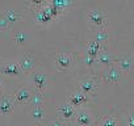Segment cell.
<instances>
[{"label":"cell","instance_id":"6da1fadb","mask_svg":"<svg viewBox=\"0 0 134 126\" xmlns=\"http://www.w3.org/2000/svg\"><path fill=\"white\" fill-rule=\"evenodd\" d=\"M75 113H76V108L72 104H70L69 101L58 104V106H57V114H58L59 119H62L64 122L74 119L75 118Z\"/></svg>","mask_w":134,"mask_h":126},{"label":"cell","instance_id":"7a4b0ae2","mask_svg":"<svg viewBox=\"0 0 134 126\" xmlns=\"http://www.w3.org/2000/svg\"><path fill=\"white\" fill-rule=\"evenodd\" d=\"M87 17H88V21L92 25H95L97 29L99 28H107V15L101 9H97V8L90 9L88 13H87Z\"/></svg>","mask_w":134,"mask_h":126},{"label":"cell","instance_id":"3957f363","mask_svg":"<svg viewBox=\"0 0 134 126\" xmlns=\"http://www.w3.org/2000/svg\"><path fill=\"white\" fill-rule=\"evenodd\" d=\"M30 78H32V82H33V84H34L37 91L43 92L47 88V85H49V75L45 71H41V70L33 71Z\"/></svg>","mask_w":134,"mask_h":126},{"label":"cell","instance_id":"277c9868","mask_svg":"<svg viewBox=\"0 0 134 126\" xmlns=\"http://www.w3.org/2000/svg\"><path fill=\"white\" fill-rule=\"evenodd\" d=\"M78 87H79V91L84 92L86 95L88 96H95L96 92H97V88H99V84L95 79L92 78H86V79H82L79 83H78Z\"/></svg>","mask_w":134,"mask_h":126},{"label":"cell","instance_id":"5b68a950","mask_svg":"<svg viewBox=\"0 0 134 126\" xmlns=\"http://www.w3.org/2000/svg\"><path fill=\"white\" fill-rule=\"evenodd\" d=\"M75 121L78 125H82V126H88V125H92L93 122V117L91 114V112L82 106V108H78L76 109V113H75Z\"/></svg>","mask_w":134,"mask_h":126},{"label":"cell","instance_id":"8992f818","mask_svg":"<svg viewBox=\"0 0 134 126\" xmlns=\"http://www.w3.org/2000/svg\"><path fill=\"white\" fill-rule=\"evenodd\" d=\"M122 76V71L120 70V67L117 65H112L109 66L105 72L103 74V79L107 82V83H117Z\"/></svg>","mask_w":134,"mask_h":126},{"label":"cell","instance_id":"52a82bcc","mask_svg":"<svg viewBox=\"0 0 134 126\" xmlns=\"http://www.w3.org/2000/svg\"><path fill=\"white\" fill-rule=\"evenodd\" d=\"M67 100H69V102H70V104H72L75 108H76V106L82 108L83 105H86V104L90 101V96H88V95H86V93H84V92H82V91H76V92H74V93L69 95Z\"/></svg>","mask_w":134,"mask_h":126},{"label":"cell","instance_id":"ba28073f","mask_svg":"<svg viewBox=\"0 0 134 126\" xmlns=\"http://www.w3.org/2000/svg\"><path fill=\"white\" fill-rule=\"evenodd\" d=\"M116 65L120 67V70H121L122 72L131 71L133 67H134V59L131 58V55L121 54L118 58H116Z\"/></svg>","mask_w":134,"mask_h":126},{"label":"cell","instance_id":"9c48e42d","mask_svg":"<svg viewBox=\"0 0 134 126\" xmlns=\"http://www.w3.org/2000/svg\"><path fill=\"white\" fill-rule=\"evenodd\" d=\"M55 65L60 71L67 70L71 65H72V56L69 53H59L55 56Z\"/></svg>","mask_w":134,"mask_h":126},{"label":"cell","instance_id":"30bf717a","mask_svg":"<svg viewBox=\"0 0 134 126\" xmlns=\"http://www.w3.org/2000/svg\"><path fill=\"white\" fill-rule=\"evenodd\" d=\"M32 95H33V93H32V91H30L29 87H20V88L15 92L13 99H15V102H16V104H26V102L30 101Z\"/></svg>","mask_w":134,"mask_h":126},{"label":"cell","instance_id":"8fae6325","mask_svg":"<svg viewBox=\"0 0 134 126\" xmlns=\"http://www.w3.org/2000/svg\"><path fill=\"white\" fill-rule=\"evenodd\" d=\"M104 49H107L105 45H103V43H100L99 41H96V39L92 38V39L88 41V43H87V46H86V54L90 55V56L97 58L99 53H100L101 50H104Z\"/></svg>","mask_w":134,"mask_h":126},{"label":"cell","instance_id":"7c38bea8","mask_svg":"<svg viewBox=\"0 0 134 126\" xmlns=\"http://www.w3.org/2000/svg\"><path fill=\"white\" fill-rule=\"evenodd\" d=\"M0 71L5 75H19L23 72L19 62H7L0 66Z\"/></svg>","mask_w":134,"mask_h":126},{"label":"cell","instance_id":"4fadbf2b","mask_svg":"<svg viewBox=\"0 0 134 126\" xmlns=\"http://www.w3.org/2000/svg\"><path fill=\"white\" fill-rule=\"evenodd\" d=\"M49 3V2H47ZM34 16H36V20L40 22V24H47V22H50L54 17H53V15H51V12H50V9H49V7H47V4L43 7V8H41V9H37L36 12H34Z\"/></svg>","mask_w":134,"mask_h":126},{"label":"cell","instance_id":"5bb4252c","mask_svg":"<svg viewBox=\"0 0 134 126\" xmlns=\"http://www.w3.org/2000/svg\"><path fill=\"white\" fill-rule=\"evenodd\" d=\"M15 99L11 96H3L0 100V113L2 114H11L15 108Z\"/></svg>","mask_w":134,"mask_h":126},{"label":"cell","instance_id":"9a60e30c","mask_svg":"<svg viewBox=\"0 0 134 126\" xmlns=\"http://www.w3.org/2000/svg\"><path fill=\"white\" fill-rule=\"evenodd\" d=\"M34 62H36L34 55L30 54V53H25V54L20 58L19 65H20V67H21V70H23V72H24V71H30V70L34 67Z\"/></svg>","mask_w":134,"mask_h":126},{"label":"cell","instance_id":"2e32d148","mask_svg":"<svg viewBox=\"0 0 134 126\" xmlns=\"http://www.w3.org/2000/svg\"><path fill=\"white\" fill-rule=\"evenodd\" d=\"M114 60H116V56H114V54H113L112 51L107 50V49L101 50V51L99 53V55H97V62H99V63H101V65H105V66H108V67L113 65V63H114Z\"/></svg>","mask_w":134,"mask_h":126},{"label":"cell","instance_id":"e0dca14e","mask_svg":"<svg viewBox=\"0 0 134 126\" xmlns=\"http://www.w3.org/2000/svg\"><path fill=\"white\" fill-rule=\"evenodd\" d=\"M3 15L11 22H13V21H17V20H20V19L24 17V11H19V9H15V8H8V9H5L3 12Z\"/></svg>","mask_w":134,"mask_h":126},{"label":"cell","instance_id":"ac0fdd59","mask_svg":"<svg viewBox=\"0 0 134 126\" xmlns=\"http://www.w3.org/2000/svg\"><path fill=\"white\" fill-rule=\"evenodd\" d=\"M108 38H109L108 28H99V29H97V32L95 33V36H93V39L99 41L100 43H103V45H105V46H107Z\"/></svg>","mask_w":134,"mask_h":126},{"label":"cell","instance_id":"d6986e66","mask_svg":"<svg viewBox=\"0 0 134 126\" xmlns=\"http://www.w3.org/2000/svg\"><path fill=\"white\" fill-rule=\"evenodd\" d=\"M43 101H45L43 92H41V91H36V92L32 95V99H30L29 102H32V104L34 105V108H37V106H41V105L43 104Z\"/></svg>","mask_w":134,"mask_h":126},{"label":"cell","instance_id":"ffe728a7","mask_svg":"<svg viewBox=\"0 0 134 126\" xmlns=\"http://www.w3.org/2000/svg\"><path fill=\"white\" fill-rule=\"evenodd\" d=\"M100 126H118V118L114 116H105L103 117Z\"/></svg>","mask_w":134,"mask_h":126},{"label":"cell","instance_id":"44dd1931","mask_svg":"<svg viewBox=\"0 0 134 126\" xmlns=\"http://www.w3.org/2000/svg\"><path fill=\"white\" fill-rule=\"evenodd\" d=\"M32 116H33V119L37 121V122H41L45 117V110L42 106H37V108H33L32 110Z\"/></svg>","mask_w":134,"mask_h":126},{"label":"cell","instance_id":"7402d4cb","mask_svg":"<svg viewBox=\"0 0 134 126\" xmlns=\"http://www.w3.org/2000/svg\"><path fill=\"white\" fill-rule=\"evenodd\" d=\"M13 38H15V41H16V42H19V43H23V42H24V41L28 38V36H26V33H25V32H23V30H19V32H16V33H15Z\"/></svg>","mask_w":134,"mask_h":126},{"label":"cell","instance_id":"603a6c76","mask_svg":"<svg viewBox=\"0 0 134 126\" xmlns=\"http://www.w3.org/2000/svg\"><path fill=\"white\" fill-rule=\"evenodd\" d=\"M9 25H11V21H9V20L2 13V15H0V29H2V30L8 29Z\"/></svg>","mask_w":134,"mask_h":126},{"label":"cell","instance_id":"cb8c5ba5","mask_svg":"<svg viewBox=\"0 0 134 126\" xmlns=\"http://www.w3.org/2000/svg\"><path fill=\"white\" fill-rule=\"evenodd\" d=\"M84 62H86V65H87L88 67H91L93 63L97 62V58H93V56H90V55L84 54Z\"/></svg>","mask_w":134,"mask_h":126},{"label":"cell","instance_id":"d4e9b609","mask_svg":"<svg viewBox=\"0 0 134 126\" xmlns=\"http://www.w3.org/2000/svg\"><path fill=\"white\" fill-rule=\"evenodd\" d=\"M46 126H66V122L62 119H51L46 123Z\"/></svg>","mask_w":134,"mask_h":126},{"label":"cell","instance_id":"484cf974","mask_svg":"<svg viewBox=\"0 0 134 126\" xmlns=\"http://www.w3.org/2000/svg\"><path fill=\"white\" fill-rule=\"evenodd\" d=\"M127 126H134V114L129 116V119H127Z\"/></svg>","mask_w":134,"mask_h":126},{"label":"cell","instance_id":"4316f807","mask_svg":"<svg viewBox=\"0 0 134 126\" xmlns=\"http://www.w3.org/2000/svg\"><path fill=\"white\" fill-rule=\"evenodd\" d=\"M2 89H3V82L0 80V92H2Z\"/></svg>","mask_w":134,"mask_h":126}]
</instances>
